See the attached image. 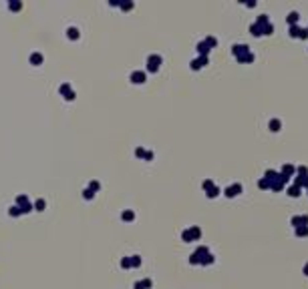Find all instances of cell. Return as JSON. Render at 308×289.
I'll list each match as a JSON object with an SVG mask.
<instances>
[{
    "label": "cell",
    "instance_id": "obj_1",
    "mask_svg": "<svg viewBox=\"0 0 308 289\" xmlns=\"http://www.w3.org/2000/svg\"><path fill=\"white\" fill-rule=\"evenodd\" d=\"M159 62H161V58H159V56H155V54H151V56H149V68H151V70H155V68L159 66Z\"/></svg>",
    "mask_w": 308,
    "mask_h": 289
},
{
    "label": "cell",
    "instance_id": "obj_2",
    "mask_svg": "<svg viewBox=\"0 0 308 289\" xmlns=\"http://www.w3.org/2000/svg\"><path fill=\"white\" fill-rule=\"evenodd\" d=\"M131 78H133L135 82H143V80H145V72H141V70H135L133 74H131Z\"/></svg>",
    "mask_w": 308,
    "mask_h": 289
},
{
    "label": "cell",
    "instance_id": "obj_3",
    "mask_svg": "<svg viewBox=\"0 0 308 289\" xmlns=\"http://www.w3.org/2000/svg\"><path fill=\"white\" fill-rule=\"evenodd\" d=\"M69 36H71V38H75V36H79V30L75 28V26H71V28H69Z\"/></svg>",
    "mask_w": 308,
    "mask_h": 289
},
{
    "label": "cell",
    "instance_id": "obj_4",
    "mask_svg": "<svg viewBox=\"0 0 308 289\" xmlns=\"http://www.w3.org/2000/svg\"><path fill=\"white\" fill-rule=\"evenodd\" d=\"M270 125H272V127H274V130H276V129H278V127H280V123H278V120H276V119H274V120H270Z\"/></svg>",
    "mask_w": 308,
    "mask_h": 289
}]
</instances>
